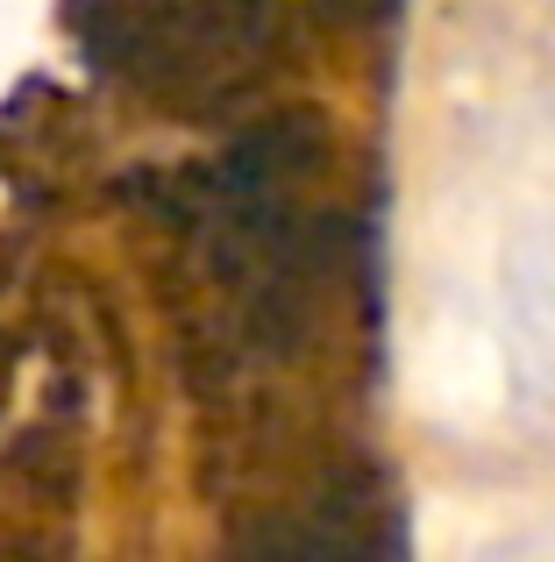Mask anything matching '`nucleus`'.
Returning <instances> with one entry per match:
<instances>
[{"label": "nucleus", "mask_w": 555, "mask_h": 562, "mask_svg": "<svg viewBox=\"0 0 555 562\" xmlns=\"http://www.w3.org/2000/svg\"><path fill=\"white\" fill-rule=\"evenodd\" d=\"M306 8H314L328 29H371V22L392 14V0H306Z\"/></svg>", "instance_id": "2"}, {"label": "nucleus", "mask_w": 555, "mask_h": 562, "mask_svg": "<svg viewBox=\"0 0 555 562\" xmlns=\"http://www.w3.org/2000/svg\"><path fill=\"white\" fill-rule=\"evenodd\" d=\"M86 57L143 108L214 122L285 65V0H71Z\"/></svg>", "instance_id": "1"}]
</instances>
